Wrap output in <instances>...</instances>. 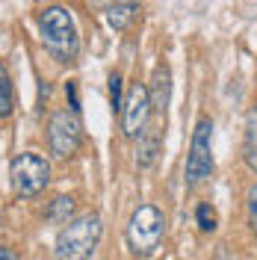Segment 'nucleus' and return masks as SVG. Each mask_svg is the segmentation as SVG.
<instances>
[{
	"label": "nucleus",
	"mask_w": 257,
	"mask_h": 260,
	"mask_svg": "<svg viewBox=\"0 0 257 260\" xmlns=\"http://www.w3.org/2000/svg\"><path fill=\"white\" fill-rule=\"evenodd\" d=\"M39 32H42V42H45V48L50 50L53 59H59V62H74L77 59L80 39H77L74 18L65 6H48L39 15Z\"/></svg>",
	"instance_id": "obj_1"
},
{
	"label": "nucleus",
	"mask_w": 257,
	"mask_h": 260,
	"mask_svg": "<svg viewBox=\"0 0 257 260\" xmlns=\"http://www.w3.org/2000/svg\"><path fill=\"white\" fill-rule=\"evenodd\" d=\"M104 222L98 213H86L80 219H71L56 234V260H89L101 243Z\"/></svg>",
	"instance_id": "obj_2"
},
{
	"label": "nucleus",
	"mask_w": 257,
	"mask_h": 260,
	"mask_svg": "<svg viewBox=\"0 0 257 260\" xmlns=\"http://www.w3.org/2000/svg\"><path fill=\"white\" fill-rule=\"evenodd\" d=\"M166 234V216L157 204H139L127 222L124 240L133 257H151L163 243Z\"/></svg>",
	"instance_id": "obj_3"
},
{
	"label": "nucleus",
	"mask_w": 257,
	"mask_h": 260,
	"mask_svg": "<svg viewBox=\"0 0 257 260\" xmlns=\"http://www.w3.org/2000/svg\"><path fill=\"white\" fill-rule=\"evenodd\" d=\"M213 175V118L201 115L195 121L189 157H186V186H198Z\"/></svg>",
	"instance_id": "obj_4"
},
{
	"label": "nucleus",
	"mask_w": 257,
	"mask_h": 260,
	"mask_svg": "<svg viewBox=\"0 0 257 260\" xmlns=\"http://www.w3.org/2000/svg\"><path fill=\"white\" fill-rule=\"evenodd\" d=\"M9 178H12V189H15L21 198H33L39 195L50 180V162L36 154V151H24L18 154L12 166H9Z\"/></svg>",
	"instance_id": "obj_5"
},
{
	"label": "nucleus",
	"mask_w": 257,
	"mask_h": 260,
	"mask_svg": "<svg viewBox=\"0 0 257 260\" xmlns=\"http://www.w3.org/2000/svg\"><path fill=\"white\" fill-rule=\"evenodd\" d=\"M48 142L53 157L59 160H68L77 154V148L83 142V127H80V118L74 110H59V113L50 115L48 121Z\"/></svg>",
	"instance_id": "obj_6"
},
{
	"label": "nucleus",
	"mask_w": 257,
	"mask_h": 260,
	"mask_svg": "<svg viewBox=\"0 0 257 260\" xmlns=\"http://www.w3.org/2000/svg\"><path fill=\"white\" fill-rule=\"evenodd\" d=\"M151 98H148V89L133 83L127 89V98L121 104V130L127 139H136L145 127H148V115H151Z\"/></svg>",
	"instance_id": "obj_7"
},
{
	"label": "nucleus",
	"mask_w": 257,
	"mask_h": 260,
	"mask_svg": "<svg viewBox=\"0 0 257 260\" xmlns=\"http://www.w3.org/2000/svg\"><path fill=\"white\" fill-rule=\"evenodd\" d=\"M148 98H151V107H154L157 113H166V107H169V101H172V71H169L166 62H160L154 68L151 86H148Z\"/></svg>",
	"instance_id": "obj_8"
},
{
	"label": "nucleus",
	"mask_w": 257,
	"mask_h": 260,
	"mask_svg": "<svg viewBox=\"0 0 257 260\" xmlns=\"http://www.w3.org/2000/svg\"><path fill=\"white\" fill-rule=\"evenodd\" d=\"M163 151V136H160V127L148 124V127L139 133V145H136V166L139 169H151L157 157Z\"/></svg>",
	"instance_id": "obj_9"
},
{
	"label": "nucleus",
	"mask_w": 257,
	"mask_h": 260,
	"mask_svg": "<svg viewBox=\"0 0 257 260\" xmlns=\"http://www.w3.org/2000/svg\"><path fill=\"white\" fill-rule=\"evenodd\" d=\"M242 157L245 166L257 175V107L248 110L245 115V133H242Z\"/></svg>",
	"instance_id": "obj_10"
},
{
	"label": "nucleus",
	"mask_w": 257,
	"mask_h": 260,
	"mask_svg": "<svg viewBox=\"0 0 257 260\" xmlns=\"http://www.w3.org/2000/svg\"><path fill=\"white\" fill-rule=\"evenodd\" d=\"M104 15H107V24H110L113 30H127L130 21L139 15V3H136V0H118V3L110 6Z\"/></svg>",
	"instance_id": "obj_11"
},
{
	"label": "nucleus",
	"mask_w": 257,
	"mask_h": 260,
	"mask_svg": "<svg viewBox=\"0 0 257 260\" xmlns=\"http://www.w3.org/2000/svg\"><path fill=\"white\" fill-rule=\"evenodd\" d=\"M15 110V92H12V77L6 71V65L0 62V121L9 118Z\"/></svg>",
	"instance_id": "obj_12"
},
{
	"label": "nucleus",
	"mask_w": 257,
	"mask_h": 260,
	"mask_svg": "<svg viewBox=\"0 0 257 260\" xmlns=\"http://www.w3.org/2000/svg\"><path fill=\"white\" fill-rule=\"evenodd\" d=\"M71 213H74V198L71 195H59L53 201V207L48 210V219L53 225H65V222H71Z\"/></svg>",
	"instance_id": "obj_13"
},
{
	"label": "nucleus",
	"mask_w": 257,
	"mask_h": 260,
	"mask_svg": "<svg viewBox=\"0 0 257 260\" xmlns=\"http://www.w3.org/2000/svg\"><path fill=\"white\" fill-rule=\"evenodd\" d=\"M195 222H198V228L204 231V234H213L216 228H219V216H216V210H213V204H198L195 207Z\"/></svg>",
	"instance_id": "obj_14"
},
{
	"label": "nucleus",
	"mask_w": 257,
	"mask_h": 260,
	"mask_svg": "<svg viewBox=\"0 0 257 260\" xmlns=\"http://www.w3.org/2000/svg\"><path fill=\"white\" fill-rule=\"evenodd\" d=\"M121 104H124V98H121V74L113 71L110 74V107H113V113H121Z\"/></svg>",
	"instance_id": "obj_15"
},
{
	"label": "nucleus",
	"mask_w": 257,
	"mask_h": 260,
	"mask_svg": "<svg viewBox=\"0 0 257 260\" xmlns=\"http://www.w3.org/2000/svg\"><path fill=\"white\" fill-rule=\"evenodd\" d=\"M248 222H251V231L257 234V183L248 189Z\"/></svg>",
	"instance_id": "obj_16"
},
{
	"label": "nucleus",
	"mask_w": 257,
	"mask_h": 260,
	"mask_svg": "<svg viewBox=\"0 0 257 260\" xmlns=\"http://www.w3.org/2000/svg\"><path fill=\"white\" fill-rule=\"evenodd\" d=\"M65 95H68V104H71V110H74V113H80V95H77V83H74V80L65 83Z\"/></svg>",
	"instance_id": "obj_17"
},
{
	"label": "nucleus",
	"mask_w": 257,
	"mask_h": 260,
	"mask_svg": "<svg viewBox=\"0 0 257 260\" xmlns=\"http://www.w3.org/2000/svg\"><path fill=\"white\" fill-rule=\"evenodd\" d=\"M89 3H92L95 9H104V12H107V9H110V6H115L118 0H89Z\"/></svg>",
	"instance_id": "obj_18"
},
{
	"label": "nucleus",
	"mask_w": 257,
	"mask_h": 260,
	"mask_svg": "<svg viewBox=\"0 0 257 260\" xmlns=\"http://www.w3.org/2000/svg\"><path fill=\"white\" fill-rule=\"evenodd\" d=\"M0 260H18V254L12 248H6V245H0Z\"/></svg>",
	"instance_id": "obj_19"
}]
</instances>
